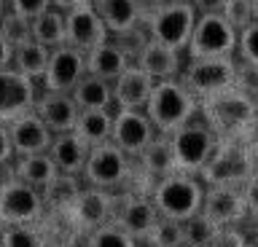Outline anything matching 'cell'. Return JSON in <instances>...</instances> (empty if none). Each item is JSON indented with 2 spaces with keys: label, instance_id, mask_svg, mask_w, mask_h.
<instances>
[{
  "label": "cell",
  "instance_id": "44dd1931",
  "mask_svg": "<svg viewBox=\"0 0 258 247\" xmlns=\"http://www.w3.org/2000/svg\"><path fill=\"white\" fill-rule=\"evenodd\" d=\"M153 84L156 81H153L151 75H145L137 65H129L124 73L110 84L116 110H143L148 97H151Z\"/></svg>",
  "mask_w": 258,
  "mask_h": 247
},
{
  "label": "cell",
  "instance_id": "60d3db41",
  "mask_svg": "<svg viewBox=\"0 0 258 247\" xmlns=\"http://www.w3.org/2000/svg\"><path fill=\"white\" fill-rule=\"evenodd\" d=\"M242 199H245V210H247V218L258 220V167L250 172V178L242 183Z\"/></svg>",
  "mask_w": 258,
  "mask_h": 247
},
{
  "label": "cell",
  "instance_id": "603a6c76",
  "mask_svg": "<svg viewBox=\"0 0 258 247\" xmlns=\"http://www.w3.org/2000/svg\"><path fill=\"white\" fill-rule=\"evenodd\" d=\"M137 161L135 170L143 175L145 180L156 183L161 178H167V175L175 172V158H172V145H169V137L167 134H156L148 145L140 150V156L132 158Z\"/></svg>",
  "mask_w": 258,
  "mask_h": 247
},
{
  "label": "cell",
  "instance_id": "f1b7e54d",
  "mask_svg": "<svg viewBox=\"0 0 258 247\" xmlns=\"http://www.w3.org/2000/svg\"><path fill=\"white\" fill-rule=\"evenodd\" d=\"M48 51L51 49H46V46H40L35 41L19 43V46H14L11 67L16 73L27 75L30 81H40V78H43V70H46V62H48Z\"/></svg>",
  "mask_w": 258,
  "mask_h": 247
},
{
  "label": "cell",
  "instance_id": "6da1fadb",
  "mask_svg": "<svg viewBox=\"0 0 258 247\" xmlns=\"http://www.w3.org/2000/svg\"><path fill=\"white\" fill-rule=\"evenodd\" d=\"M202 121H205L218 140H247L258 126V105L242 89H226L221 94L199 102Z\"/></svg>",
  "mask_w": 258,
  "mask_h": 247
},
{
  "label": "cell",
  "instance_id": "681fc988",
  "mask_svg": "<svg viewBox=\"0 0 258 247\" xmlns=\"http://www.w3.org/2000/svg\"><path fill=\"white\" fill-rule=\"evenodd\" d=\"M0 191H3V180H0Z\"/></svg>",
  "mask_w": 258,
  "mask_h": 247
},
{
  "label": "cell",
  "instance_id": "f546056e",
  "mask_svg": "<svg viewBox=\"0 0 258 247\" xmlns=\"http://www.w3.org/2000/svg\"><path fill=\"white\" fill-rule=\"evenodd\" d=\"M30 38L46 49L64 46V11L48 9L30 22Z\"/></svg>",
  "mask_w": 258,
  "mask_h": 247
},
{
  "label": "cell",
  "instance_id": "8992f818",
  "mask_svg": "<svg viewBox=\"0 0 258 247\" xmlns=\"http://www.w3.org/2000/svg\"><path fill=\"white\" fill-rule=\"evenodd\" d=\"M177 81L191 92L194 100L202 102L213 94H221L237 86V62H234V57L191 59Z\"/></svg>",
  "mask_w": 258,
  "mask_h": 247
},
{
  "label": "cell",
  "instance_id": "ffe728a7",
  "mask_svg": "<svg viewBox=\"0 0 258 247\" xmlns=\"http://www.w3.org/2000/svg\"><path fill=\"white\" fill-rule=\"evenodd\" d=\"M132 65H137L145 75H151L153 81H169V78L180 75V51L169 49V46L148 38L140 51L135 54Z\"/></svg>",
  "mask_w": 258,
  "mask_h": 247
},
{
  "label": "cell",
  "instance_id": "ab89813d",
  "mask_svg": "<svg viewBox=\"0 0 258 247\" xmlns=\"http://www.w3.org/2000/svg\"><path fill=\"white\" fill-rule=\"evenodd\" d=\"M6 3H8V11L19 14V17L30 19V22L51 9V0H6Z\"/></svg>",
  "mask_w": 258,
  "mask_h": 247
},
{
  "label": "cell",
  "instance_id": "d4e9b609",
  "mask_svg": "<svg viewBox=\"0 0 258 247\" xmlns=\"http://www.w3.org/2000/svg\"><path fill=\"white\" fill-rule=\"evenodd\" d=\"M46 153L62 175H81L89 156V145L81 142L73 132H62L51 137V145H48Z\"/></svg>",
  "mask_w": 258,
  "mask_h": 247
},
{
  "label": "cell",
  "instance_id": "2e32d148",
  "mask_svg": "<svg viewBox=\"0 0 258 247\" xmlns=\"http://www.w3.org/2000/svg\"><path fill=\"white\" fill-rule=\"evenodd\" d=\"M108 30H105L102 19L97 17L92 3L78 6V9L64 11V46H73L81 54L92 51L94 46L108 41Z\"/></svg>",
  "mask_w": 258,
  "mask_h": 247
},
{
  "label": "cell",
  "instance_id": "4fadbf2b",
  "mask_svg": "<svg viewBox=\"0 0 258 247\" xmlns=\"http://www.w3.org/2000/svg\"><path fill=\"white\" fill-rule=\"evenodd\" d=\"M156 137V129L148 121L145 110H113V129L110 142L124 150L129 158H137L140 150Z\"/></svg>",
  "mask_w": 258,
  "mask_h": 247
},
{
  "label": "cell",
  "instance_id": "83f0119b",
  "mask_svg": "<svg viewBox=\"0 0 258 247\" xmlns=\"http://www.w3.org/2000/svg\"><path fill=\"white\" fill-rule=\"evenodd\" d=\"M14 178L27 183V186L43 191L48 183H51L59 170L54 167V161L48 158V153H30V156H16V164H14Z\"/></svg>",
  "mask_w": 258,
  "mask_h": 247
},
{
  "label": "cell",
  "instance_id": "8fae6325",
  "mask_svg": "<svg viewBox=\"0 0 258 247\" xmlns=\"http://www.w3.org/2000/svg\"><path fill=\"white\" fill-rule=\"evenodd\" d=\"M113 204H116V194H113V191H102V188L86 186V188L78 191V196L73 199V204L62 215L68 218V223L76 231L89 234V231L110 223Z\"/></svg>",
  "mask_w": 258,
  "mask_h": 247
},
{
  "label": "cell",
  "instance_id": "f6af8a7d",
  "mask_svg": "<svg viewBox=\"0 0 258 247\" xmlns=\"http://www.w3.org/2000/svg\"><path fill=\"white\" fill-rule=\"evenodd\" d=\"M92 0H51V9H59V11H70V9H78V6H86Z\"/></svg>",
  "mask_w": 258,
  "mask_h": 247
},
{
  "label": "cell",
  "instance_id": "484cf974",
  "mask_svg": "<svg viewBox=\"0 0 258 247\" xmlns=\"http://www.w3.org/2000/svg\"><path fill=\"white\" fill-rule=\"evenodd\" d=\"M70 97L78 110H113L110 84L97 75H89V73H84V78L73 86Z\"/></svg>",
  "mask_w": 258,
  "mask_h": 247
},
{
  "label": "cell",
  "instance_id": "277c9868",
  "mask_svg": "<svg viewBox=\"0 0 258 247\" xmlns=\"http://www.w3.org/2000/svg\"><path fill=\"white\" fill-rule=\"evenodd\" d=\"M255 167V153L247 140H218L199 180L207 186H242Z\"/></svg>",
  "mask_w": 258,
  "mask_h": 247
},
{
  "label": "cell",
  "instance_id": "e0dca14e",
  "mask_svg": "<svg viewBox=\"0 0 258 247\" xmlns=\"http://www.w3.org/2000/svg\"><path fill=\"white\" fill-rule=\"evenodd\" d=\"M199 212L213 220L215 226H237V223L247 218L242 188L239 186H207Z\"/></svg>",
  "mask_w": 258,
  "mask_h": 247
},
{
  "label": "cell",
  "instance_id": "b9f144b4",
  "mask_svg": "<svg viewBox=\"0 0 258 247\" xmlns=\"http://www.w3.org/2000/svg\"><path fill=\"white\" fill-rule=\"evenodd\" d=\"M11 158H14V148H11V140H8V129L6 124H0V167H6Z\"/></svg>",
  "mask_w": 258,
  "mask_h": 247
},
{
  "label": "cell",
  "instance_id": "bcb514c9",
  "mask_svg": "<svg viewBox=\"0 0 258 247\" xmlns=\"http://www.w3.org/2000/svg\"><path fill=\"white\" fill-rule=\"evenodd\" d=\"M250 14H253V22L258 25V0H250Z\"/></svg>",
  "mask_w": 258,
  "mask_h": 247
},
{
  "label": "cell",
  "instance_id": "7bdbcfd3",
  "mask_svg": "<svg viewBox=\"0 0 258 247\" xmlns=\"http://www.w3.org/2000/svg\"><path fill=\"white\" fill-rule=\"evenodd\" d=\"M197 14H221L226 0H188Z\"/></svg>",
  "mask_w": 258,
  "mask_h": 247
},
{
  "label": "cell",
  "instance_id": "5bb4252c",
  "mask_svg": "<svg viewBox=\"0 0 258 247\" xmlns=\"http://www.w3.org/2000/svg\"><path fill=\"white\" fill-rule=\"evenodd\" d=\"M86 73L84 65V54L73 46H56V49L48 51V62L43 70V92H62L70 94L73 86H76Z\"/></svg>",
  "mask_w": 258,
  "mask_h": 247
},
{
  "label": "cell",
  "instance_id": "f907efd6",
  "mask_svg": "<svg viewBox=\"0 0 258 247\" xmlns=\"http://www.w3.org/2000/svg\"><path fill=\"white\" fill-rule=\"evenodd\" d=\"M255 244H258V242H255Z\"/></svg>",
  "mask_w": 258,
  "mask_h": 247
},
{
  "label": "cell",
  "instance_id": "7a4b0ae2",
  "mask_svg": "<svg viewBox=\"0 0 258 247\" xmlns=\"http://www.w3.org/2000/svg\"><path fill=\"white\" fill-rule=\"evenodd\" d=\"M143 110L153 124L156 134H172L199 113V102L191 97V92L177 78H169V81L153 84L151 97Z\"/></svg>",
  "mask_w": 258,
  "mask_h": 247
},
{
  "label": "cell",
  "instance_id": "8d00e7d4",
  "mask_svg": "<svg viewBox=\"0 0 258 247\" xmlns=\"http://www.w3.org/2000/svg\"><path fill=\"white\" fill-rule=\"evenodd\" d=\"M237 54L239 59L250 67H258V25H247L245 30H239L237 35Z\"/></svg>",
  "mask_w": 258,
  "mask_h": 247
},
{
  "label": "cell",
  "instance_id": "d6a6232c",
  "mask_svg": "<svg viewBox=\"0 0 258 247\" xmlns=\"http://www.w3.org/2000/svg\"><path fill=\"white\" fill-rule=\"evenodd\" d=\"M143 244L145 247H183V223L159 218L151 226L148 236L143 239Z\"/></svg>",
  "mask_w": 258,
  "mask_h": 247
},
{
  "label": "cell",
  "instance_id": "1f68e13d",
  "mask_svg": "<svg viewBox=\"0 0 258 247\" xmlns=\"http://www.w3.org/2000/svg\"><path fill=\"white\" fill-rule=\"evenodd\" d=\"M0 247H48L46 234L32 226H0Z\"/></svg>",
  "mask_w": 258,
  "mask_h": 247
},
{
  "label": "cell",
  "instance_id": "e575fe53",
  "mask_svg": "<svg viewBox=\"0 0 258 247\" xmlns=\"http://www.w3.org/2000/svg\"><path fill=\"white\" fill-rule=\"evenodd\" d=\"M137 244L140 242H135L126 231H121L113 223H105V226L86 234V247H137Z\"/></svg>",
  "mask_w": 258,
  "mask_h": 247
},
{
  "label": "cell",
  "instance_id": "7c38bea8",
  "mask_svg": "<svg viewBox=\"0 0 258 247\" xmlns=\"http://www.w3.org/2000/svg\"><path fill=\"white\" fill-rule=\"evenodd\" d=\"M156 220H159V212H156V207H153L151 196L129 194V191L124 196H116L110 223H113V226H118L121 231H126L135 242H143Z\"/></svg>",
  "mask_w": 258,
  "mask_h": 247
},
{
  "label": "cell",
  "instance_id": "d590c367",
  "mask_svg": "<svg viewBox=\"0 0 258 247\" xmlns=\"http://www.w3.org/2000/svg\"><path fill=\"white\" fill-rule=\"evenodd\" d=\"M0 33L6 35V41L11 46L32 41L30 38V19H24L14 11H3V17H0Z\"/></svg>",
  "mask_w": 258,
  "mask_h": 247
},
{
  "label": "cell",
  "instance_id": "9c48e42d",
  "mask_svg": "<svg viewBox=\"0 0 258 247\" xmlns=\"http://www.w3.org/2000/svg\"><path fill=\"white\" fill-rule=\"evenodd\" d=\"M197 22V11L188 0H169V3L159 6L148 19V38L169 46L175 51H185Z\"/></svg>",
  "mask_w": 258,
  "mask_h": 247
},
{
  "label": "cell",
  "instance_id": "7402d4cb",
  "mask_svg": "<svg viewBox=\"0 0 258 247\" xmlns=\"http://www.w3.org/2000/svg\"><path fill=\"white\" fill-rule=\"evenodd\" d=\"M84 65H86L89 75H97V78H102V81L113 84L129 65H132V59L126 57L124 49H121L118 43H113L108 38L105 43L94 46L92 51L84 54Z\"/></svg>",
  "mask_w": 258,
  "mask_h": 247
},
{
  "label": "cell",
  "instance_id": "836d02e7",
  "mask_svg": "<svg viewBox=\"0 0 258 247\" xmlns=\"http://www.w3.org/2000/svg\"><path fill=\"white\" fill-rule=\"evenodd\" d=\"M218 228L221 226H215V223L210 218H205L202 212L191 215L188 220H183V247H205Z\"/></svg>",
  "mask_w": 258,
  "mask_h": 247
},
{
  "label": "cell",
  "instance_id": "74e56055",
  "mask_svg": "<svg viewBox=\"0 0 258 247\" xmlns=\"http://www.w3.org/2000/svg\"><path fill=\"white\" fill-rule=\"evenodd\" d=\"M221 17L229 22V25L237 30H245L247 25H253V14H250V0H226Z\"/></svg>",
  "mask_w": 258,
  "mask_h": 247
},
{
  "label": "cell",
  "instance_id": "c3c4849f",
  "mask_svg": "<svg viewBox=\"0 0 258 247\" xmlns=\"http://www.w3.org/2000/svg\"><path fill=\"white\" fill-rule=\"evenodd\" d=\"M245 247H258V244H255V242H247V244H245Z\"/></svg>",
  "mask_w": 258,
  "mask_h": 247
},
{
  "label": "cell",
  "instance_id": "ee69618b",
  "mask_svg": "<svg viewBox=\"0 0 258 247\" xmlns=\"http://www.w3.org/2000/svg\"><path fill=\"white\" fill-rule=\"evenodd\" d=\"M11 54H14V46L0 33V67H11Z\"/></svg>",
  "mask_w": 258,
  "mask_h": 247
},
{
  "label": "cell",
  "instance_id": "4316f807",
  "mask_svg": "<svg viewBox=\"0 0 258 247\" xmlns=\"http://www.w3.org/2000/svg\"><path fill=\"white\" fill-rule=\"evenodd\" d=\"M110 129H113V110H78L73 134L81 142H86L89 148H94L110 140Z\"/></svg>",
  "mask_w": 258,
  "mask_h": 247
},
{
  "label": "cell",
  "instance_id": "f35d334b",
  "mask_svg": "<svg viewBox=\"0 0 258 247\" xmlns=\"http://www.w3.org/2000/svg\"><path fill=\"white\" fill-rule=\"evenodd\" d=\"M245 244H247V236L237 226H221L205 247H245Z\"/></svg>",
  "mask_w": 258,
  "mask_h": 247
},
{
  "label": "cell",
  "instance_id": "5b68a950",
  "mask_svg": "<svg viewBox=\"0 0 258 247\" xmlns=\"http://www.w3.org/2000/svg\"><path fill=\"white\" fill-rule=\"evenodd\" d=\"M169 137L172 145V158H175V172L183 175H197L202 172V167L207 164V158L213 156L218 137L213 134V129L205 121L191 118L188 124H183L180 129H175Z\"/></svg>",
  "mask_w": 258,
  "mask_h": 247
},
{
  "label": "cell",
  "instance_id": "4dcf8cb0",
  "mask_svg": "<svg viewBox=\"0 0 258 247\" xmlns=\"http://www.w3.org/2000/svg\"><path fill=\"white\" fill-rule=\"evenodd\" d=\"M78 191H81L78 175H62L59 172L43 191H40V196H43V207H46V210H54V212H64L73 204V199L78 196Z\"/></svg>",
  "mask_w": 258,
  "mask_h": 247
},
{
  "label": "cell",
  "instance_id": "7dc6e473",
  "mask_svg": "<svg viewBox=\"0 0 258 247\" xmlns=\"http://www.w3.org/2000/svg\"><path fill=\"white\" fill-rule=\"evenodd\" d=\"M3 11H6V0H0V17H3Z\"/></svg>",
  "mask_w": 258,
  "mask_h": 247
},
{
  "label": "cell",
  "instance_id": "cb8c5ba5",
  "mask_svg": "<svg viewBox=\"0 0 258 247\" xmlns=\"http://www.w3.org/2000/svg\"><path fill=\"white\" fill-rule=\"evenodd\" d=\"M92 9L102 19L108 35H124L140 25V3L137 0H92Z\"/></svg>",
  "mask_w": 258,
  "mask_h": 247
},
{
  "label": "cell",
  "instance_id": "3957f363",
  "mask_svg": "<svg viewBox=\"0 0 258 247\" xmlns=\"http://www.w3.org/2000/svg\"><path fill=\"white\" fill-rule=\"evenodd\" d=\"M202 196H205V183L197 175H183V172L167 175V178L153 183L151 188V202L156 207L159 218L180 223L202 210Z\"/></svg>",
  "mask_w": 258,
  "mask_h": 247
},
{
  "label": "cell",
  "instance_id": "52a82bcc",
  "mask_svg": "<svg viewBox=\"0 0 258 247\" xmlns=\"http://www.w3.org/2000/svg\"><path fill=\"white\" fill-rule=\"evenodd\" d=\"M237 30L226 22L221 14H197L188 51L191 59H213V57H234L237 51Z\"/></svg>",
  "mask_w": 258,
  "mask_h": 247
},
{
  "label": "cell",
  "instance_id": "d6986e66",
  "mask_svg": "<svg viewBox=\"0 0 258 247\" xmlns=\"http://www.w3.org/2000/svg\"><path fill=\"white\" fill-rule=\"evenodd\" d=\"M32 113L46 124V129L51 134H62V132H73L76 118H78V108H76L70 94L43 92L40 97H35Z\"/></svg>",
  "mask_w": 258,
  "mask_h": 247
},
{
  "label": "cell",
  "instance_id": "9a60e30c",
  "mask_svg": "<svg viewBox=\"0 0 258 247\" xmlns=\"http://www.w3.org/2000/svg\"><path fill=\"white\" fill-rule=\"evenodd\" d=\"M35 97V81L14 67H0V124H11L14 118L30 113Z\"/></svg>",
  "mask_w": 258,
  "mask_h": 247
},
{
  "label": "cell",
  "instance_id": "30bf717a",
  "mask_svg": "<svg viewBox=\"0 0 258 247\" xmlns=\"http://www.w3.org/2000/svg\"><path fill=\"white\" fill-rule=\"evenodd\" d=\"M46 215L43 196L38 188L16 180L14 175L3 180L0 191V226H32Z\"/></svg>",
  "mask_w": 258,
  "mask_h": 247
},
{
  "label": "cell",
  "instance_id": "ba28073f",
  "mask_svg": "<svg viewBox=\"0 0 258 247\" xmlns=\"http://www.w3.org/2000/svg\"><path fill=\"white\" fill-rule=\"evenodd\" d=\"M132 158L124 150H118L113 142H102V145L89 148L86 164H84V180L92 188H102V191H116L121 186H129L132 178Z\"/></svg>",
  "mask_w": 258,
  "mask_h": 247
},
{
  "label": "cell",
  "instance_id": "ac0fdd59",
  "mask_svg": "<svg viewBox=\"0 0 258 247\" xmlns=\"http://www.w3.org/2000/svg\"><path fill=\"white\" fill-rule=\"evenodd\" d=\"M8 140H11L14 156H30V153H46L51 145L54 134L46 129V124L32 113H24L19 118H14L11 124H6Z\"/></svg>",
  "mask_w": 258,
  "mask_h": 247
}]
</instances>
